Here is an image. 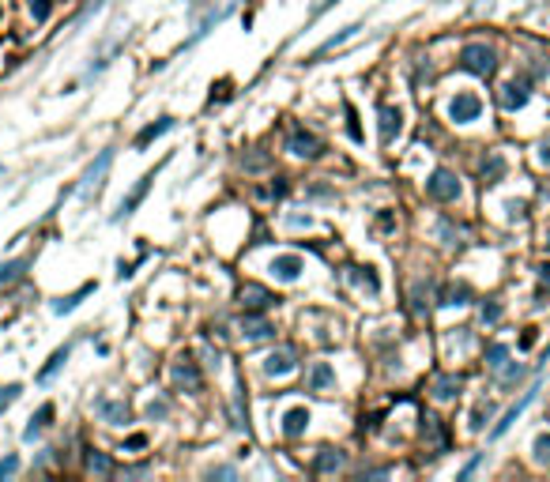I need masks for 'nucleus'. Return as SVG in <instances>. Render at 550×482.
Instances as JSON below:
<instances>
[{"mask_svg": "<svg viewBox=\"0 0 550 482\" xmlns=\"http://www.w3.org/2000/svg\"><path fill=\"white\" fill-rule=\"evenodd\" d=\"M305 430H310V411H305V407H291L287 419H283V433H287V437H302Z\"/></svg>", "mask_w": 550, "mask_h": 482, "instance_id": "nucleus-17", "label": "nucleus"}, {"mask_svg": "<svg viewBox=\"0 0 550 482\" xmlns=\"http://www.w3.org/2000/svg\"><path fill=\"white\" fill-rule=\"evenodd\" d=\"M479 464H482V452H479V456H471V459H468V464H464V467H460V478H468V475H471V471H475Z\"/></svg>", "mask_w": 550, "mask_h": 482, "instance_id": "nucleus-40", "label": "nucleus"}, {"mask_svg": "<svg viewBox=\"0 0 550 482\" xmlns=\"http://www.w3.org/2000/svg\"><path fill=\"white\" fill-rule=\"evenodd\" d=\"M377 117H381V144L389 147L392 140L400 136V128H403V113H400L396 106H381V113H377Z\"/></svg>", "mask_w": 550, "mask_h": 482, "instance_id": "nucleus-12", "label": "nucleus"}, {"mask_svg": "<svg viewBox=\"0 0 550 482\" xmlns=\"http://www.w3.org/2000/svg\"><path fill=\"white\" fill-rule=\"evenodd\" d=\"M350 279H355L362 290H369V294H381V279L373 276V268H355V271H350Z\"/></svg>", "mask_w": 550, "mask_h": 482, "instance_id": "nucleus-28", "label": "nucleus"}, {"mask_svg": "<svg viewBox=\"0 0 550 482\" xmlns=\"http://www.w3.org/2000/svg\"><path fill=\"white\" fill-rule=\"evenodd\" d=\"M426 196H430V200H437V204L460 200V178H456L448 166H437L430 178H426Z\"/></svg>", "mask_w": 550, "mask_h": 482, "instance_id": "nucleus-2", "label": "nucleus"}, {"mask_svg": "<svg viewBox=\"0 0 550 482\" xmlns=\"http://www.w3.org/2000/svg\"><path fill=\"white\" fill-rule=\"evenodd\" d=\"M468 298H471V287L468 283H456V287H448L441 294V305H468Z\"/></svg>", "mask_w": 550, "mask_h": 482, "instance_id": "nucleus-30", "label": "nucleus"}, {"mask_svg": "<svg viewBox=\"0 0 550 482\" xmlns=\"http://www.w3.org/2000/svg\"><path fill=\"white\" fill-rule=\"evenodd\" d=\"M490 411H494V407H490V403H479V407H475V411H471V430H482V422H487V419H490Z\"/></svg>", "mask_w": 550, "mask_h": 482, "instance_id": "nucleus-34", "label": "nucleus"}, {"mask_svg": "<svg viewBox=\"0 0 550 482\" xmlns=\"http://www.w3.org/2000/svg\"><path fill=\"white\" fill-rule=\"evenodd\" d=\"M543 249H546V253H550V230H546V234H543Z\"/></svg>", "mask_w": 550, "mask_h": 482, "instance_id": "nucleus-45", "label": "nucleus"}, {"mask_svg": "<svg viewBox=\"0 0 550 482\" xmlns=\"http://www.w3.org/2000/svg\"><path fill=\"white\" fill-rule=\"evenodd\" d=\"M271 276L275 279H279V283H294V279H298L302 276V271H305V264H302V257L298 253H283V257H275L271 260Z\"/></svg>", "mask_w": 550, "mask_h": 482, "instance_id": "nucleus-9", "label": "nucleus"}, {"mask_svg": "<svg viewBox=\"0 0 550 482\" xmlns=\"http://www.w3.org/2000/svg\"><path fill=\"white\" fill-rule=\"evenodd\" d=\"M539 279H543V283H546V290H550V264L539 268Z\"/></svg>", "mask_w": 550, "mask_h": 482, "instance_id": "nucleus-44", "label": "nucleus"}, {"mask_svg": "<svg viewBox=\"0 0 550 482\" xmlns=\"http://www.w3.org/2000/svg\"><path fill=\"white\" fill-rule=\"evenodd\" d=\"M520 381H524V366H520V362H509V366L498 373V385L501 388H513V385H520Z\"/></svg>", "mask_w": 550, "mask_h": 482, "instance_id": "nucleus-29", "label": "nucleus"}, {"mask_svg": "<svg viewBox=\"0 0 550 482\" xmlns=\"http://www.w3.org/2000/svg\"><path fill=\"white\" fill-rule=\"evenodd\" d=\"M144 445H147L144 433H136V437H128V441H125V448H144Z\"/></svg>", "mask_w": 550, "mask_h": 482, "instance_id": "nucleus-42", "label": "nucleus"}, {"mask_svg": "<svg viewBox=\"0 0 550 482\" xmlns=\"http://www.w3.org/2000/svg\"><path fill=\"white\" fill-rule=\"evenodd\" d=\"M264 369H268L271 377H287V373H294V369H298V362H294V350H287V347L271 350V354L264 358Z\"/></svg>", "mask_w": 550, "mask_h": 482, "instance_id": "nucleus-11", "label": "nucleus"}, {"mask_svg": "<svg viewBox=\"0 0 550 482\" xmlns=\"http://www.w3.org/2000/svg\"><path fill=\"white\" fill-rule=\"evenodd\" d=\"M166 411H170V407H166V403H162V400H159V403H151V407H147V414H151V419H166Z\"/></svg>", "mask_w": 550, "mask_h": 482, "instance_id": "nucleus-41", "label": "nucleus"}, {"mask_svg": "<svg viewBox=\"0 0 550 482\" xmlns=\"http://www.w3.org/2000/svg\"><path fill=\"white\" fill-rule=\"evenodd\" d=\"M91 290H94V283H83V287L75 290V294H68V298H61L57 305H53V313H61V316H64V313H72L75 305H80V302H83V298H87V294H91Z\"/></svg>", "mask_w": 550, "mask_h": 482, "instance_id": "nucleus-26", "label": "nucleus"}, {"mask_svg": "<svg viewBox=\"0 0 550 482\" xmlns=\"http://www.w3.org/2000/svg\"><path fill=\"white\" fill-rule=\"evenodd\" d=\"M336 385V369L328 366V362H317V366L310 369V377H305V388L310 392H324Z\"/></svg>", "mask_w": 550, "mask_h": 482, "instance_id": "nucleus-16", "label": "nucleus"}, {"mask_svg": "<svg viewBox=\"0 0 550 482\" xmlns=\"http://www.w3.org/2000/svg\"><path fill=\"white\" fill-rule=\"evenodd\" d=\"M68 354H72V347H57V350H53V354H49V362L38 369V381H42V385H46V381H49L53 373H57V369L64 366V362H68Z\"/></svg>", "mask_w": 550, "mask_h": 482, "instance_id": "nucleus-21", "label": "nucleus"}, {"mask_svg": "<svg viewBox=\"0 0 550 482\" xmlns=\"http://www.w3.org/2000/svg\"><path fill=\"white\" fill-rule=\"evenodd\" d=\"M49 422H53V403H42V407H38V414H35V419H30V426L23 430V441H38V433L46 430Z\"/></svg>", "mask_w": 550, "mask_h": 482, "instance_id": "nucleus-20", "label": "nucleus"}, {"mask_svg": "<svg viewBox=\"0 0 550 482\" xmlns=\"http://www.w3.org/2000/svg\"><path fill=\"white\" fill-rule=\"evenodd\" d=\"M505 211H509V218L516 223V218L527 215V204H524V200H509V204H505Z\"/></svg>", "mask_w": 550, "mask_h": 482, "instance_id": "nucleus-38", "label": "nucleus"}, {"mask_svg": "<svg viewBox=\"0 0 550 482\" xmlns=\"http://www.w3.org/2000/svg\"><path fill=\"white\" fill-rule=\"evenodd\" d=\"M27 264H30L27 257H16V260H0V283H16V279L27 271Z\"/></svg>", "mask_w": 550, "mask_h": 482, "instance_id": "nucleus-24", "label": "nucleus"}, {"mask_svg": "<svg viewBox=\"0 0 550 482\" xmlns=\"http://www.w3.org/2000/svg\"><path fill=\"white\" fill-rule=\"evenodd\" d=\"M241 335H245V339H271L275 328L264 321L260 313H249V309H245V316H241Z\"/></svg>", "mask_w": 550, "mask_h": 482, "instance_id": "nucleus-15", "label": "nucleus"}, {"mask_svg": "<svg viewBox=\"0 0 550 482\" xmlns=\"http://www.w3.org/2000/svg\"><path fill=\"white\" fill-rule=\"evenodd\" d=\"M535 396H539V385H532V388H527V392H524V396H520V400H516V403H513V407H509V411H505V414H501V422H498V426H494V430H490V441H498V437H505V433H509V430H513V422H516V419H520V414H524L527 407H532V400H535Z\"/></svg>", "mask_w": 550, "mask_h": 482, "instance_id": "nucleus-5", "label": "nucleus"}, {"mask_svg": "<svg viewBox=\"0 0 550 482\" xmlns=\"http://www.w3.org/2000/svg\"><path fill=\"white\" fill-rule=\"evenodd\" d=\"M505 358H509V347H505V343H490V347H487V366H490V369H501Z\"/></svg>", "mask_w": 550, "mask_h": 482, "instance_id": "nucleus-32", "label": "nucleus"}, {"mask_svg": "<svg viewBox=\"0 0 550 482\" xmlns=\"http://www.w3.org/2000/svg\"><path fill=\"white\" fill-rule=\"evenodd\" d=\"M287 151L298 159H317L321 155V140H317L313 132H305V128H294V132L287 136Z\"/></svg>", "mask_w": 550, "mask_h": 482, "instance_id": "nucleus-8", "label": "nucleus"}, {"mask_svg": "<svg viewBox=\"0 0 550 482\" xmlns=\"http://www.w3.org/2000/svg\"><path fill=\"white\" fill-rule=\"evenodd\" d=\"M527 98H532V91H527V83H505L501 87V94H498V102H501V109H524L527 106Z\"/></svg>", "mask_w": 550, "mask_h": 482, "instance_id": "nucleus-14", "label": "nucleus"}, {"mask_svg": "<svg viewBox=\"0 0 550 482\" xmlns=\"http://www.w3.org/2000/svg\"><path fill=\"white\" fill-rule=\"evenodd\" d=\"M498 316H501V305H498V302H487V305H482V324H494Z\"/></svg>", "mask_w": 550, "mask_h": 482, "instance_id": "nucleus-37", "label": "nucleus"}, {"mask_svg": "<svg viewBox=\"0 0 550 482\" xmlns=\"http://www.w3.org/2000/svg\"><path fill=\"white\" fill-rule=\"evenodd\" d=\"M460 68H468L471 75L490 80V75L498 72V53H494L487 42H468V46L460 49Z\"/></svg>", "mask_w": 550, "mask_h": 482, "instance_id": "nucleus-1", "label": "nucleus"}, {"mask_svg": "<svg viewBox=\"0 0 550 482\" xmlns=\"http://www.w3.org/2000/svg\"><path fill=\"white\" fill-rule=\"evenodd\" d=\"M343 464H347V456L339 452V448H321V456L313 459V471H317V475H324V471H339Z\"/></svg>", "mask_w": 550, "mask_h": 482, "instance_id": "nucleus-18", "label": "nucleus"}, {"mask_svg": "<svg viewBox=\"0 0 550 482\" xmlns=\"http://www.w3.org/2000/svg\"><path fill=\"white\" fill-rule=\"evenodd\" d=\"M19 392H23V385H8V388H0V411L12 407V403L19 400Z\"/></svg>", "mask_w": 550, "mask_h": 482, "instance_id": "nucleus-33", "label": "nucleus"}, {"mask_svg": "<svg viewBox=\"0 0 550 482\" xmlns=\"http://www.w3.org/2000/svg\"><path fill=\"white\" fill-rule=\"evenodd\" d=\"M0 173H4V166H0Z\"/></svg>", "mask_w": 550, "mask_h": 482, "instance_id": "nucleus-46", "label": "nucleus"}, {"mask_svg": "<svg viewBox=\"0 0 550 482\" xmlns=\"http://www.w3.org/2000/svg\"><path fill=\"white\" fill-rule=\"evenodd\" d=\"M358 30H362V23H350V27H343V30H339V35H332V38H328V42H324V46H321V49H317V53H313V61H321V57H324V53H332L336 46H343V42H347V38H355V35H358Z\"/></svg>", "mask_w": 550, "mask_h": 482, "instance_id": "nucleus-22", "label": "nucleus"}, {"mask_svg": "<svg viewBox=\"0 0 550 482\" xmlns=\"http://www.w3.org/2000/svg\"><path fill=\"white\" fill-rule=\"evenodd\" d=\"M539 162H543V166L550 170V144H543V147H539Z\"/></svg>", "mask_w": 550, "mask_h": 482, "instance_id": "nucleus-43", "label": "nucleus"}, {"mask_svg": "<svg viewBox=\"0 0 550 482\" xmlns=\"http://www.w3.org/2000/svg\"><path fill=\"white\" fill-rule=\"evenodd\" d=\"M532 456H535L539 467H550V433H539L532 441Z\"/></svg>", "mask_w": 550, "mask_h": 482, "instance_id": "nucleus-31", "label": "nucleus"}, {"mask_svg": "<svg viewBox=\"0 0 550 482\" xmlns=\"http://www.w3.org/2000/svg\"><path fill=\"white\" fill-rule=\"evenodd\" d=\"M94 414H98L102 422H109V426H125V422L132 419V411H128L125 400H98V403H94Z\"/></svg>", "mask_w": 550, "mask_h": 482, "instance_id": "nucleus-10", "label": "nucleus"}, {"mask_svg": "<svg viewBox=\"0 0 550 482\" xmlns=\"http://www.w3.org/2000/svg\"><path fill=\"white\" fill-rule=\"evenodd\" d=\"M505 173V159L501 155H490L487 162H482V185H498Z\"/></svg>", "mask_w": 550, "mask_h": 482, "instance_id": "nucleus-27", "label": "nucleus"}, {"mask_svg": "<svg viewBox=\"0 0 550 482\" xmlns=\"http://www.w3.org/2000/svg\"><path fill=\"white\" fill-rule=\"evenodd\" d=\"M482 113V98L471 94V91H460L453 102H448V117L456 121V125H471V121H479Z\"/></svg>", "mask_w": 550, "mask_h": 482, "instance_id": "nucleus-4", "label": "nucleus"}, {"mask_svg": "<svg viewBox=\"0 0 550 482\" xmlns=\"http://www.w3.org/2000/svg\"><path fill=\"white\" fill-rule=\"evenodd\" d=\"M460 388H464V381H460L456 373H441V377L434 381V396L437 400H456Z\"/></svg>", "mask_w": 550, "mask_h": 482, "instance_id": "nucleus-19", "label": "nucleus"}, {"mask_svg": "<svg viewBox=\"0 0 550 482\" xmlns=\"http://www.w3.org/2000/svg\"><path fill=\"white\" fill-rule=\"evenodd\" d=\"M83 467L91 471V475H114V459H109L106 452H87Z\"/></svg>", "mask_w": 550, "mask_h": 482, "instance_id": "nucleus-25", "label": "nucleus"}, {"mask_svg": "<svg viewBox=\"0 0 550 482\" xmlns=\"http://www.w3.org/2000/svg\"><path fill=\"white\" fill-rule=\"evenodd\" d=\"M170 128H173V117H159V121H155V125H147V128H144V132H140V136H136V147H147V144H151V140H159L162 132H170Z\"/></svg>", "mask_w": 550, "mask_h": 482, "instance_id": "nucleus-23", "label": "nucleus"}, {"mask_svg": "<svg viewBox=\"0 0 550 482\" xmlns=\"http://www.w3.org/2000/svg\"><path fill=\"white\" fill-rule=\"evenodd\" d=\"M114 166V147H106L102 155H98L91 166H87V173H83V181H80V196L83 200H94V192L102 189V178H106V170Z\"/></svg>", "mask_w": 550, "mask_h": 482, "instance_id": "nucleus-3", "label": "nucleus"}, {"mask_svg": "<svg viewBox=\"0 0 550 482\" xmlns=\"http://www.w3.org/2000/svg\"><path fill=\"white\" fill-rule=\"evenodd\" d=\"M151 181H155V170L151 173H144V181H136V189H132L125 200H121V207H117V218H128L132 211H136L140 204H144V196H147V189H151Z\"/></svg>", "mask_w": 550, "mask_h": 482, "instance_id": "nucleus-13", "label": "nucleus"}, {"mask_svg": "<svg viewBox=\"0 0 550 482\" xmlns=\"http://www.w3.org/2000/svg\"><path fill=\"white\" fill-rule=\"evenodd\" d=\"M275 302L279 298H275L271 290H264L260 283H245V287H241V305H245L249 313H264V309H271Z\"/></svg>", "mask_w": 550, "mask_h": 482, "instance_id": "nucleus-6", "label": "nucleus"}, {"mask_svg": "<svg viewBox=\"0 0 550 482\" xmlns=\"http://www.w3.org/2000/svg\"><path fill=\"white\" fill-rule=\"evenodd\" d=\"M30 12H35L38 23H46L49 19V0H30Z\"/></svg>", "mask_w": 550, "mask_h": 482, "instance_id": "nucleus-36", "label": "nucleus"}, {"mask_svg": "<svg viewBox=\"0 0 550 482\" xmlns=\"http://www.w3.org/2000/svg\"><path fill=\"white\" fill-rule=\"evenodd\" d=\"M170 373H173V385L185 388V392H200V385H204V381H200V369H196L192 358H178Z\"/></svg>", "mask_w": 550, "mask_h": 482, "instance_id": "nucleus-7", "label": "nucleus"}, {"mask_svg": "<svg viewBox=\"0 0 550 482\" xmlns=\"http://www.w3.org/2000/svg\"><path fill=\"white\" fill-rule=\"evenodd\" d=\"M207 475L212 478H238V467H212Z\"/></svg>", "mask_w": 550, "mask_h": 482, "instance_id": "nucleus-39", "label": "nucleus"}, {"mask_svg": "<svg viewBox=\"0 0 550 482\" xmlns=\"http://www.w3.org/2000/svg\"><path fill=\"white\" fill-rule=\"evenodd\" d=\"M16 471H19V456H4V459H0V478H12Z\"/></svg>", "mask_w": 550, "mask_h": 482, "instance_id": "nucleus-35", "label": "nucleus"}]
</instances>
